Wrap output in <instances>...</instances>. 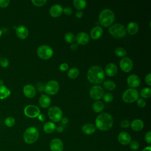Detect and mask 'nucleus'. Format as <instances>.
<instances>
[{"instance_id":"obj_7","label":"nucleus","mask_w":151,"mask_h":151,"mask_svg":"<svg viewBox=\"0 0 151 151\" xmlns=\"http://www.w3.org/2000/svg\"><path fill=\"white\" fill-rule=\"evenodd\" d=\"M52 48L47 45H40L37 50L38 56L42 60L50 59L53 55Z\"/></svg>"},{"instance_id":"obj_23","label":"nucleus","mask_w":151,"mask_h":151,"mask_svg":"<svg viewBox=\"0 0 151 151\" xmlns=\"http://www.w3.org/2000/svg\"><path fill=\"white\" fill-rule=\"evenodd\" d=\"M51 99L46 94H41L39 99V104L42 108H47L51 104Z\"/></svg>"},{"instance_id":"obj_8","label":"nucleus","mask_w":151,"mask_h":151,"mask_svg":"<svg viewBox=\"0 0 151 151\" xmlns=\"http://www.w3.org/2000/svg\"><path fill=\"white\" fill-rule=\"evenodd\" d=\"M48 116L52 122H58L63 117V111L59 107L54 106L48 109Z\"/></svg>"},{"instance_id":"obj_53","label":"nucleus","mask_w":151,"mask_h":151,"mask_svg":"<svg viewBox=\"0 0 151 151\" xmlns=\"http://www.w3.org/2000/svg\"><path fill=\"white\" fill-rule=\"evenodd\" d=\"M2 85H3V81L2 80H0V86H2Z\"/></svg>"},{"instance_id":"obj_16","label":"nucleus","mask_w":151,"mask_h":151,"mask_svg":"<svg viewBox=\"0 0 151 151\" xmlns=\"http://www.w3.org/2000/svg\"><path fill=\"white\" fill-rule=\"evenodd\" d=\"M63 12V8L60 4H56L52 5L49 10L50 14L51 17L56 18L60 17Z\"/></svg>"},{"instance_id":"obj_39","label":"nucleus","mask_w":151,"mask_h":151,"mask_svg":"<svg viewBox=\"0 0 151 151\" xmlns=\"http://www.w3.org/2000/svg\"><path fill=\"white\" fill-rule=\"evenodd\" d=\"M0 65L3 68H6L9 65V61L7 58L2 57L0 58Z\"/></svg>"},{"instance_id":"obj_37","label":"nucleus","mask_w":151,"mask_h":151,"mask_svg":"<svg viewBox=\"0 0 151 151\" xmlns=\"http://www.w3.org/2000/svg\"><path fill=\"white\" fill-rule=\"evenodd\" d=\"M129 144L130 148L133 150H137L139 148V143L136 140H131Z\"/></svg>"},{"instance_id":"obj_40","label":"nucleus","mask_w":151,"mask_h":151,"mask_svg":"<svg viewBox=\"0 0 151 151\" xmlns=\"http://www.w3.org/2000/svg\"><path fill=\"white\" fill-rule=\"evenodd\" d=\"M136 104L137 105L140 107H143L146 106V102L145 101V99H142V98H140V99H138L137 100H136Z\"/></svg>"},{"instance_id":"obj_31","label":"nucleus","mask_w":151,"mask_h":151,"mask_svg":"<svg viewBox=\"0 0 151 151\" xmlns=\"http://www.w3.org/2000/svg\"><path fill=\"white\" fill-rule=\"evenodd\" d=\"M104 88L109 91H112L116 88V83L111 80H106L103 83Z\"/></svg>"},{"instance_id":"obj_35","label":"nucleus","mask_w":151,"mask_h":151,"mask_svg":"<svg viewBox=\"0 0 151 151\" xmlns=\"http://www.w3.org/2000/svg\"><path fill=\"white\" fill-rule=\"evenodd\" d=\"M15 123V120L14 117L9 116L5 119V124L8 127H12L14 126Z\"/></svg>"},{"instance_id":"obj_1","label":"nucleus","mask_w":151,"mask_h":151,"mask_svg":"<svg viewBox=\"0 0 151 151\" xmlns=\"http://www.w3.org/2000/svg\"><path fill=\"white\" fill-rule=\"evenodd\" d=\"M87 79L93 84H100L105 78V74L103 68L97 65L91 66L87 71Z\"/></svg>"},{"instance_id":"obj_42","label":"nucleus","mask_w":151,"mask_h":151,"mask_svg":"<svg viewBox=\"0 0 151 151\" xmlns=\"http://www.w3.org/2000/svg\"><path fill=\"white\" fill-rule=\"evenodd\" d=\"M9 0H0V7L2 8H6L9 5Z\"/></svg>"},{"instance_id":"obj_17","label":"nucleus","mask_w":151,"mask_h":151,"mask_svg":"<svg viewBox=\"0 0 151 151\" xmlns=\"http://www.w3.org/2000/svg\"><path fill=\"white\" fill-rule=\"evenodd\" d=\"M119 142L123 145H127L130 143L132 140L131 136L126 132H120L117 137Z\"/></svg>"},{"instance_id":"obj_13","label":"nucleus","mask_w":151,"mask_h":151,"mask_svg":"<svg viewBox=\"0 0 151 151\" xmlns=\"http://www.w3.org/2000/svg\"><path fill=\"white\" fill-rule=\"evenodd\" d=\"M50 148L51 151H63L64 149V145L61 140L55 138L50 142Z\"/></svg>"},{"instance_id":"obj_49","label":"nucleus","mask_w":151,"mask_h":151,"mask_svg":"<svg viewBox=\"0 0 151 151\" xmlns=\"http://www.w3.org/2000/svg\"><path fill=\"white\" fill-rule=\"evenodd\" d=\"M38 118L39 120L42 122V121H44V120H45V118H46V117H45V116L44 114H40L38 115Z\"/></svg>"},{"instance_id":"obj_27","label":"nucleus","mask_w":151,"mask_h":151,"mask_svg":"<svg viewBox=\"0 0 151 151\" xmlns=\"http://www.w3.org/2000/svg\"><path fill=\"white\" fill-rule=\"evenodd\" d=\"M11 95V91L5 86H0V100L5 99Z\"/></svg>"},{"instance_id":"obj_26","label":"nucleus","mask_w":151,"mask_h":151,"mask_svg":"<svg viewBox=\"0 0 151 151\" xmlns=\"http://www.w3.org/2000/svg\"><path fill=\"white\" fill-rule=\"evenodd\" d=\"M56 129L55 124L52 122H48L45 123L43 126L44 131L48 134L53 133Z\"/></svg>"},{"instance_id":"obj_12","label":"nucleus","mask_w":151,"mask_h":151,"mask_svg":"<svg viewBox=\"0 0 151 151\" xmlns=\"http://www.w3.org/2000/svg\"><path fill=\"white\" fill-rule=\"evenodd\" d=\"M120 67L122 71L125 73H129L132 70L133 63L130 58L124 57L122 58L120 61Z\"/></svg>"},{"instance_id":"obj_47","label":"nucleus","mask_w":151,"mask_h":151,"mask_svg":"<svg viewBox=\"0 0 151 151\" xmlns=\"http://www.w3.org/2000/svg\"><path fill=\"white\" fill-rule=\"evenodd\" d=\"M78 45L77 43H72L70 46V48L72 51L76 50L78 48Z\"/></svg>"},{"instance_id":"obj_46","label":"nucleus","mask_w":151,"mask_h":151,"mask_svg":"<svg viewBox=\"0 0 151 151\" xmlns=\"http://www.w3.org/2000/svg\"><path fill=\"white\" fill-rule=\"evenodd\" d=\"M145 82L146 83V84L148 86H151V74L150 73H149L146 76Z\"/></svg>"},{"instance_id":"obj_6","label":"nucleus","mask_w":151,"mask_h":151,"mask_svg":"<svg viewBox=\"0 0 151 151\" xmlns=\"http://www.w3.org/2000/svg\"><path fill=\"white\" fill-rule=\"evenodd\" d=\"M139 93L134 88H128L122 94V100L127 103H131L136 101L139 99Z\"/></svg>"},{"instance_id":"obj_43","label":"nucleus","mask_w":151,"mask_h":151,"mask_svg":"<svg viewBox=\"0 0 151 151\" xmlns=\"http://www.w3.org/2000/svg\"><path fill=\"white\" fill-rule=\"evenodd\" d=\"M64 14H65L66 15H70L73 13V9L71 7L69 6H67L65 7L64 8H63V12Z\"/></svg>"},{"instance_id":"obj_9","label":"nucleus","mask_w":151,"mask_h":151,"mask_svg":"<svg viewBox=\"0 0 151 151\" xmlns=\"http://www.w3.org/2000/svg\"><path fill=\"white\" fill-rule=\"evenodd\" d=\"M60 85L58 83L54 80H50L47 82L44 87V91L47 94L55 95L59 90Z\"/></svg>"},{"instance_id":"obj_29","label":"nucleus","mask_w":151,"mask_h":151,"mask_svg":"<svg viewBox=\"0 0 151 151\" xmlns=\"http://www.w3.org/2000/svg\"><path fill=\"white\" fill-rule=\"evenodd\" d=\"M104 103L100 100H97L93 104V110L96 113L101 112L104 109Z\"/></svg>"},{"instance_id":"obj_5","label":"nucleus","mask_w":151,"mask_h":151,"mask_svg":"<svg viewBox=\"0 0 151 151\" xmlns=\"http://www.w3.org/2000/svg\"><path fill=\"white\" fill-rule=\"evenodd\" d=\"M109 32L114 38H121L126 34V29L125 27L120 23L114 24L109 28Z\"/></svg>"},{"instance_id":"obj_44","label":"nucleus","mask_w":151,"mask_h":151,"mask_svg":"<svg viewBox=\"0 0 151 151\" xmlns=\"http://www.w3.org/2000/svg\"><path fill=\"white\" fill-rule=\"evenodd\" d=\"M145 140L148 143L150 144L151 143V132L150 131L147 132L145 136Z\"/></svg>"},{"instance_id":"obj_28","label":"nucleus","mask_w":151,"mask_h":151,"mask_svg":"<svg viewBox=\"0 0 151 151\" xmlns=\"http://www.w3.org/2000/svg\"><path fill=\"white\" fill-rule=\"evenodd\" d=\"M73 5L78 11H81L86 6L87 2L85 0H74Z\"/></svg>"},{"instance_id":"obj_34","label":"nucleus","mask_w":151,"mask_h":151,"mask_svg":"<svg viewBox=\"0 0 151 151\" xmlns=\"http://www.w3.org/2000/svg\"><path fill=\"white\" fill-rule=\"evenodd\" d=\"M115 54L119 57H124L127 55L126 50L122 47H117L114 50Z\"/></svg>"},{"instance_id":"obj_38","label":"nucleus","mask_w":151,"mask_h":151,"mask_svg":"<svg viewBox=\"0 0 151 151\" xmlns=\"http://www.w3.org/2000/svg\"><path fill=\"white\" fill-rule=\"evenodd\" d=\"M103 100L106 102V103H109V102H110L113 100V96L111 93H107L106 94H104L103 97Z\"/></svg>"},{"instance_id":"obj_10","label":"nucleus","mask_w":151,"mask_h":151,"mask_svg":"<svg viewBox=\"0 0 151 151\" xmlns=\"http://www.w3.org/2000/svg\"><path fill=\"white\" fill-rule=\"evenodd\" d=\"M89 94L92 99L98 100L103 97L104 94V90L101 86L99 85H95L90 88Z\"/></svg>"},{"instance_id":"obj_22","label":"nucleus","mask_w":151,"mask_h":151,"mask_svg":"<svg viewBox=\"0 0 151 151\" xmlns=\"http://www.w3.org/2000/svg\"><path fill=\"white\" fill-rule=\"evenodd\" d=\"M126 31L130 35H134L139 31V27L137 23L136 22H130L126 27Z\"/></svg>"},{"instance_id":"obj_4","label":"nucleus","mask_w":151,"mask_h":151,"mask_svg":"<svg viewBox=\"0 0 151 151\" xmlns=\"http://www.w3.org/2000/svg\"><path fill=\"white\" fill-rule=\"evenodd\" d=\"M39 137V132L35 127L27 128L23 135V139L25 143L32 144L35 143Z\"/></svg>"},{"instance_id":"obj_20","label":"nucleus","mask_w":151,"mask_h":151,"mask_svg":"<svg viewBox=\"0 0 151 151\" xmlns=\"http://www.w3.org/2000/svg\"><path fill=\"white\" fill-rule=\"evenodd\" d=\"M104 71L106 74L108 76L113 77L117 74L118 71V68L117 66L114 63H110L106 65V66L105 67Z\"/></svg>"},{"instance_id":"obj_24","label":"nucleus","mask_w":151,"mask_h":151,"mask_svg":"<svg viewBox=\"0 0 151 151\" xmlns=\"http://www.w3.org/2000/svg\"><path fill=\"white\" fill-rule=\"evenodd\" d=\"M130 126L134 131H140L143 129L144 127V123L140 119H135L133 120L130 124Z\"/></svg>"},{"instance_id":"obj_32","label":"nucleus","mask_w":151,"mask_h":151,"mask_svg":"<svg viewBox=\"0 0 151 151\" xmlns=\"http://www.w3.org/2000/svg\"><path fill=\"white\" fill-rule=\"evenodd\" d=\"M64 40L67 43L72 44L76 40V37L74 34L71 32H68L64 35Z\"/></svg>"},{"instance_id":"obj_14","label":"nucleus","mask_w":151,"mask_h":151,"mask_svg":"<svg viewBox=\"0 0 151 151\" xmlns=\"http://www.w3.org/2000/svg\"><path fill=\"white\" fill-rule=\"evenodd\" d=\"M90 40V37L88 34L86 32H78L76 37V41L77 44L86 45Z\"/></svg>"},{"instance_id":"obj_52","label":"nucleus","mask_w":151,"mask_h":151,"mask_svg":"<svg viewBox=\"0 0 151 151\" xmlns=\"http://www.w3.org/2000/svg\"><path fill=\"white\" fill-rule=\"evenodd\" d=\"M142 151H151V147L150 146H146V147H145Z\"/></svg>"},{"instance_id":"obj_54","label":"nucleus","mask_w":151,"mask_h":151,"mask_svg":"<svg viewBox=\"0 0 151 151\" xmlns=\"http://www.w3.org/2000/svg\"><path fill=\"white\" fill-rule=\"evenodd\" d=\"M2 30L0 29V38H1V37L2 36Z\"/></svg>"},{"instance_id":"obj_45","label":"nucleus","mask_w":151,"mask_h":151,"mask_svg":"<svg viewBox=\"0 0 151 151\" xmlns=\"http://www.w3.org/2000/svg\"><path fill=\"white\" fill-rule=\"evenodd\" d=\"M68 68V65L67 63H62L59 65V70L61 71H65Z\"/></svg>"},{"instance_id":"obj_48","label":"nucleus","mask_w":151,"mask_h":151,"mask_svg":"<svg viewBox=\"0 0 151 151\" xmlns=\"http://www.w3.org/2000/svg\"><path fill=\"white\" fill-rule=\"evenodd\" d=\"M83 15V12L82 11H77L76 12V16L78 18H81Z\"/></svg>"},{"instance_id":"obj_41","label":"nucleus","mask_w":151,"mask_h":151,"mask_svg":"<svg viewBox=\"0 0 151 151\" xmlns=\"http://www.w3.org/2000/svg\"><path fill=\"white\" fill-rule=\"evenodd\" d=\"M130 123L127 119H124L120 122V126L123 128H127L130 126Z\"/></svg>"},{"instance_id":"obj_2","label":"nucleus","mask_w":151,"mask_h":151,"mask_svg":"<svg viewBox=\"0 0 151 151\" xmlns=\"http://www.w3.org/2000/svg\"><path fill=\"white\" fill-rule=\"evenodd\" d=\"M96 127L102 131H107L110 129L113 124V119L108 113L99 114L95 120Z\"/></svg>"},{"instance_id":"obj_18","label":"nucleus","mask_w":151,"mask_h":151,"mask_svg":"<svg viewBox=\"0 0 151 151\" xmlns=\"http://www.w3.org/2000/svg\"><path fill=\"white\" fill-rule=\"evenodd\" d=\"M15 32L17 36L22 40L26 39L29 34V31L28 28L24 25H19L17 27Z\"/></svg>"},{"instance_id":"obj_21","label":"nucleus","mask_w":151,"mask_h":151,"mask_svg":"<svg viewBox=\"0 0 151 151\" xmlns=\"http://www.w3.org/2000/svg\"><path fill=\"white\" fill-rule=\"evenodd\" d=\"M103 34V29L100 26L93 27L90 31V37L93 40L99 39Z\"/></svg>"},{"instance_id":"obj_55","label":"nucleus","mask_w":151,"mask_h":151,"mask_svg":"<svg viewBox=\"0 0 151 151\" xmlns=\"http://www.w3.org/2000/svg\"><path fill=\"white\" fill-rule=\"evenodd\" d=\"M0 58H1V57H0Z\"/></svg>"},{"instance_id":"obj_11","label":"nucleus","mask_w":151,"mask_h":151,"mask_svg":"<svg viewBox=\"0 0 151 151\" xmlns=\"http://www.w3.org/2000/svg\"><path fill=\"white\" fill-rule=\"evenodd\" d=\"M24 113L26 116L29 118H35L40 114V110L37 106L30 104L25 106Z\"/></svg>"},{"instance_id":"obj_3","label":"nucleus","mask_w":151,"mask_h":151,"mask_svg":"<svg viewBox=\"0 0 151 151\" xmlns=\"http://www.w3.org/2000/svg\"><path fill=\"white\" fill-rule=\"evenodd\" d=\"M114 19L115 15L113 11L109 8L103 9L99 15L100 24L105 27H110L114 21Z\"/></svg>"},{"instance_id":"obj_19","label":"nucleus","mask_w":151,"mask_h":151,"mask_svg":"<svg viewBox=\"0 0 151 151\" xmlns=\"http://www.w3.org/2000/svg\"><path fill=\"white\" fill-rule=\"evenodd\" d=\"M23 93L26 97L28 98H32L36 94V89L35 87L32 84H27L23 87Z\"/></svg>"},{"instance_id":"obj_36","label":"nucleus","mask_w":151,"mask_h":151,"mask_svg":"<svg viewBox=\"0 0 151 151\" xmlns=\"http://www.w3.org/2000/svg\"><path fill=\"white\" fill-rule=\"evenodd\" d=\"M31 2L36 6H42L47 3L46 0H32Z\"/></svg>"},{"instance_id":"obj_25","label":"nucleus","mask_w":151,"mask_h":151,"mask_svg":"<svg viewBox=\"0 0 151 151\" xmlns=\"http://www.w3.org/2000/svg\"><path fill=\"white\" fill-rule=\"evenodd\" d=\"M82 132L86 134H91L96 131V126L91 123H86L82 126Z\"/></svg>"},{"instance_id":"obj_50","label":"nucleus","mask_w":151,"mask_h":151,"mask_svg":"<svg viewBox=\"0 0 151 151\" xmlns=\"http://www.w3.org/2000/svg\"><path fill=\"white\" fill-rule=\"evenodd\" d=\"M61 122H62V123H63V124H67V123H68V118L67 117H62V119H61Z\"/></svg>"},{"instance_id":"obj_33","label":"nucleus","mask_w":151,"mask_h":151,"mask_svg":"<svg viewBox=\"0 0 151 151\" xmlns=\"http://www.w3.org/2000/svg\"><path fill=\"white\" fill-rule=\"evenodd\" d=\"M140 96L142 99H147L150 97L151 96V89L149 87H144L142 89L140 93Z\"/></svg>"},{"instance_id":"obj_51","label":"nucleus","mask_w":151,"mask_h":151,"mask_svg":"<svg viewBox=\"0 0 151 151\" xmlns=\"http://www.w3.org/2000/svg\"><path fill=\"white\" fill-rule=\"evenodd\" d=\"M58 133H61V132H62L63 131V127H61V126H58V127H56V129H55Z\"/></svg>"},{"instance_id":"obj_15","label":"nucleus","mask_w":151,"mask_h":151,"mask_svg":"<svg viewBox=\"0 0 151 151\" xmlns=\"http://www.w3.org/2000/svg\"><path fill=\"white\" fill-rule=\"evenodd\" d=\"M127 83L131 88H135L140 85V80L136 74H131L127 78Z\"/></svg>"},{"instance_id":"obj_30","label":"nucleus","mask_w":151,"mask_h":151,"mask_svg":"<svg viewBox=\"0 0 151 151\" xmlns=\"http://www.w3.org/2000/svg\"><path fill=\"white\" fill-rule=\"evenodd\" d=\"M79 74L80 71L76 67H73L68 71L67 76L71 79H75L79 76Z\"/></svg>"}]
</instances>
